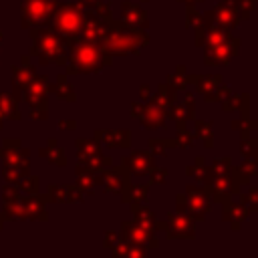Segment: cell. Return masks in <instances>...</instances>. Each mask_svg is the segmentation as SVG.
Segmentation results:
<instances>
[{
    "label": "cell",
    "mask_w": 258,
    "mask_h": 258,
    "mask_svg": "<svg viewBox=\"0 0 258 258\" xmlns=\"http://www.w3.org/2000/svg\"><path fill=\"white\" fill-rule=\"evenodd\" d=\"M113 254L117 256H145L147 254V248L145 246H139V244H131V242H119L115 248H113Z\"/></svg>",
    "instance_id": "14"
},
{
    "label": "cell",
    "mask_w": 258,
    "mask_h": 258,
    "mask_svg": "<svg viewBox=\"0 0 258 258\" xmlns=\"http://www.w3.org/2000/svg\"><path fill=\"white\" fill-rule=\"evenodd\" d=\"M149 103H153V105H157V107H161V109L167 111V107L173 103V89H171L167 83H165V85H159V87H157V93L151 95Z\"/></svg>",
    "instance_id": "13"
},
{
    "label": "cell",
    "mask_w": 258,
    "mask_h": 258,
    "mask_svg": "<svg viewBox=\"0 0 258 258\" xmlns=\"http://www.w3.org/2000/svg\"><path fill=\"white\" fill-rule=\"evenodd\" d=\"M133 200L137 202V204H143L145 200H147V183H139V185H135L133 187Z\"/></svg>",
    "instance_id": "23"
},
{
    "label": "cell",
    "mask_w": 258,
    "mask_h": 258,
    "mask_svg": "<svg viewBox=\"0 0 258 258\" xmlns=\"http://www.w3.org/2000/svg\"><path fill=\"white\" fill-rule=\"evenodd\" d=\"M105 181H107V189H109V191H119V189H121V183H123L119 171H109V173L105 175Z\"/></svg>",
    "instance_id": "20"
},
{
    "label": "cell",
    "mask_w": 258,
    "mask_h": 258,
    "mask_svg": "<svg viewBox=\"0 0 258 258\" xmlns=\"http://www.w3.org/2000/svg\"><path fill=\"white\" fill-rule=\"evenodd\" d=\"M210 204H212V200L206 189H202L198 185H187V210L194 220H204L210 210Z\"/></svg>",
    "instance_id": "6"
},
{
    "label": "cell",
    "mask_w": 258,
    "mask_h": 258,
    "mask_svg": "<svg viewBox=\"0 0 258 258\" xmlns=\"http://www.w3.org/2000/svg\"><path fill=\"white\" fill-rule=\"evenodd\" d=\"M244 204H246V208H248V210L258 212V187H252V189L246 194Z\"/></svg>",
    "instance_id": "22"
},
{
    "label": "cell",
    "mask_w": 258,
    "mask_h": 258,
    "mask_svg": "<svg viewBox=\"0 0 258 258\" xmlns=\"http://www.w3.org/2000/svg\"><path fill=\"white\" fill-rule=\"evenodd\" d=\"M133 117H137L141 121V125L145 129H161L165 125V115L167 111L149 103V105H133Z\"/></svg>",
    "instance_id": "5"
},
{
    "label": "cell",
    "mask_w": 258,
    "mask_h": 258,
    "mask_svg": "<svg viewBox=\"0 0 258 258\" xmlns=\"http://www.w3.org/2000/svg\"><path fill=\"white\" fill-rule=\"evenodd\" d=\"M187 173L194 175L196 181H200V183H208V181H210V169L206 167L204 157H198V159H196V165H194V167H187Z\"/></svg>",
    "instance_id": "16"
},
{
    "label": "cell",
    "mask_w": 258,
    "mask_h": 258,
    "mask_svg": "<svg viewBox=\"0 0 258 258\" xmlns=\"http://www.w3.org/2000/svg\"><path fill=\"white\" fill-rule=\"evenodd\" d=\"M238 46H240V40L234 38V36H228L224 42H220V44H216L212 48H204L206 50L204 60H206V64H212V67H216V64H228L230 58L236 56Z\"/></svg>",
    "instance_id": "3"
},
{
    "label": "cell",
    "mask_w": 258,
    "mask_h": 258,
    "mask_svg": "<svg viewBox=\"0 0 258 258\" xmlns=\"http://www.w3.org/2000/svg\"><path fill=\"white\" fill-rule=\"evenodd\" d=\"M165 232L169 238H194L196 236L194 218L187 212L169 214L167 222H165Z\"/></svg>",
    "instance_id": "4"
},
{
    "label": "cell",
    "mask_w": 258,
    "mask_h": 258,
    "mask_svg": "<svg viewBox=\"0 0 258 258\" xmlns=\"http://www.w3.org/2000/svg\"><path fill=\"white\" fill-rule=\"evenodd\" d=\"M189 83H194V77H187L183 67H179L175 73H171V75L167 77V85H169L173 91H179V89H183V87L189 85Z\"/></svg>",
    "instance_id": "15"
},
{
    "label": "cell",
    "mask_w": 258,
    "mask_h": 258,
    "mask_svg": "<svg viewBox=\"0 0 258 258\" xmlns=\"http://www.w3.org/2000/svg\"><path fill=\"white\" fill-rule=\"evenodd\" d=\"M194 133H189L183 125L179 127V131H177V139H175V145H181V147H189L191 143H194Z\"/></svg>",
    "instance_id": "21"
},
{
    "label": "cell",
    "mask_w": 258,
    "mask_h": 258,
    "mask_svg": "<svg viewBox=\"0 0 258 258\" xmlns=\"http://www.w3.org/2000/svg\"><path fill=\"white\" fill-rule=\"evenodd\" d=\"M139 95H141V99H143V101H149V99H151V89H149L147 85H141Z\"/></svg>",
    "instance_id": "27"
},
{
    "label": "cell",
    "mask_w": 258,
    "mask_h": 258,
    "mask_svg": "<svg viewBox=\"0 0 258 258\" xmlns=\"http://www.w3.org/2000/svg\"><path fill=\"white\" fill-rule=\"evenodd\" d=\"M54 24L62 34H77L83 26V12L75 6H62L56 14Z\"/></svg>",
    "instance_id": "7"
},
{
    "label": "cell",
    "mask_w": 258,
    "mask_h": 258,
    "mask_svg": "<svg viewBox=\"0 0 258 258\" xmlns=\"http://www.w3.org/2000/svg\"><path fill=\"white\" fill-rule=\"evenodd\" d=\"M125 165L129 167L131 173L135 175H145V173H151V169L155 167V161L149 153H143V151H135L131 153L129 157H125Z\"/></svg>",
    "instance_id": "10"
},
{
    "label": "cell",
    "mask_w": 258,
    "mask_h": 258,
    "mask_svg": "<svg viewBox=\"0 0 258 258\" xmlns=\"http://www.w3.org/2000/svg\"><path fill=\"white\" fill-rule=\"evenodd\" d=\"M167 111H169V115H171V119L181 127L185 121H187V113H185V107L183 105H175V103H171L169 107H167Z\"/></svg>",
    "instance_id": "19"
},
{
    "label": "cell",
    "mask_w": 258,
    "mask_h": 258,
    "mask_svg": "<svg viewBox=\"0 0 258 258\" xmlns=\"http://www.w3.org/2000/svg\"><path fill=\"white\" fill-rule=\"evenodd\" d=\"M185 113H187V119H194V109H196V103H194V95L187 93L185 95Z\"/></svg>",
    "instance_id": "25"
},
{
    "label": "cell",
    "mask_w": 258,
    "mask_h": 258,
    "mask_svg": "<svg viewBox=\"0 0 258 258\" xmlns=\"http://www.w3.org/2000/svg\"><path fill=\"white\" fill-rule=\"evenodd\" d=\"M246 218H248V208H246V204H232V206H228V210H224V220H228L234 230H236Z\"/></svg>",
    "instance_id": "12"
},
{
    "label": "cell",
    "mask_w": 258,
    "mask_h": 258,
    "mask_svg": "<svg viewBox=\"0 0 258 258\" xmlns=\"http://www.w3.org/2000/svg\"><path fill=\"white\" fill-rule=\"evenodd\" d=\"M121 232H123V238L127 242H131V244H139V246H145V248L147 246L149 248H157V240L153 238V234L147 228H143L141 224H137V222H123Z\"/></svg>",
    "instance_id": "8"
},
{
    "label": "cell",
    "mask_w": 258,
    "mask_h": 258,
    "mask_svg": "<svg viewBox=\"0 0 258 258\" xmlns=\"http://www.w3.org/2000/svg\"><path fill=\"white\" fill-rule=\"evenodd\" d=\"M83 2H87V4H97L99 0H83Z\"/></svg>",
    "instance_id": "28"
},
{
    "label": "cell",
    "mask_w": 258,
    "mask_h": 258,
    "mask_svg": "<svg viewBox=\"0 0 258 258\" xmlns=\"http://www.w3.org/2000/svg\"><path fill=\"white\" fill-rule=\"evenodd\" d=\"M149 42V36L141 28H131L125 24L121 30H109V34L101 40L107 54H137L145 44Z\"/></svg>",
    "instance_id": "1"
},
{
    "label": "cell",
    "mask_w": 258,
    "mask_h": 258,
    "mask_svg": "<svg viewBox=\"0 0 258 258\" xmlns=\"http://www.w3.org/2000/svg\"><path fill=\"white\" fill-rule=\"evenodd\" d=\"M153 171V177H151V183H163L165 181V175H167V171L165 169H151Z\"/></svg>",
    "instance_id": "26"
},
{
    "label": "cell",
    "mask_w": 258,
    "mask_h": 258,
    "mask_svg": "<svg viewBox=\"0 0 258 258\" xmlns=\"http://www.w3.org/2000/svg\"><path fill=\"white\" fill-rule=\"evenodd\" d=\"M149 151L153 155H165V143L161 139H149Z\"/></svg>",
    "instance_id": "24"
},
{
    "label": "cell",
    "mask_w": 258,
    "mask_h": 258,
    "mask_svg": "<svg viewBox=\"0 0 258 258\" xmlns=\"http://www.w3.org/2000/svg\"><path fill=\"white\" fill-rule=\"evenodd\" d=\"M123 24L131 26V28L147 30L149 18H147L145 10L139 8L137 4H133V2H123Z\"/></svg>",
    "instance_id": "9"
},
{
    "label": "cell",
    "mask_w": 258,
    "mask_h": 258,
    "mask_svg": "<svg viewBox=\"0 0 258 258\" xmlns=\"http://www.w3.org/2000/svg\"><path fill=\"white\" fill-rule=\"evenodd\" d=\"M107 145L109 147H127L131 141L129 131H113V133H105Z\"/></svg>",
    "instance_id": "18"
},
{
    "label": "cell",
    "mask_w": 258,
    "mask_h": 258,
    "mask_svg": "<svg viewBox=\"0 0 258 258\" xmlns=\"http://www.w3.org/2000/svg\"><path fill=\"white\" fill-rule=\"evenodd\" d=\"M196 137H202L204 139V145L210 149L214 147V137H212V123L208 121H196Z\"/></svg>",
    "instance_id": "17"
},
{
    "label": "cell",
    "mask_w": 258,
    "mask_h": 258,
    "mask_svg": "<svg viewBox=\"0 0 258 258\" xmlns=\"http://www.w3.org/2000/svg\"><path fill=\"white\" fill-rule=\"evenodd\" d=\"M71 60H73V69L75 71H83V73H89V71H99L101 67H105L109 60L101 54V50L95 46V42H81L73 48L71 52Z\"/></svg>",
    "instance_id": "2"
},
{
    "label": "cell",
    "mask_w": 258,
    "mask_h": 258,
    "mask_svg": "<svg viewBox=\"0 0 258 258\" xmlns=\"http://www.w3.org/2000/svg\"><path fill=\"white\" fill-rule=\"evenodd\" d=\"M196 79V87L200 93L206 95V101H220V89H222V77L220 75H212V77H194Z\"/></svg>",
    "instance_id": "11"
}]
</instances>
